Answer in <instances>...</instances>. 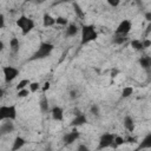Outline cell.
Instances as JSON below:
<instances>
[{
  "label": "cell",
  "mask_w": 151,
  "mask_h": 151,
  "mask_svg": "<svg viewBox=\"0 0 151 151\" xmlns=\"http://www.w3.org/2000/svg\"><path fill=\"white\" fill-rule=\"evenodd\" d=\"M54 50V45L52 42L48 41H41L37 48V51L31 55V58L28 59L29 61H34V60H40V59H45L47 57L51 55V53Z\"/></svg>",
  "instance_id": "6da1fadb"
},
{
  "label": "cell",
  "mask_w": 151,
  "mask_h": 151,
  "mask_svg": "<svg viewBox=\"0 0 151 151\" xmlns=\"http://www.w3.org/2000/svg\"><path fill=\"white\" fill-rule=\"evenodd\" d=\"M18 116L15 105H1L0 106V120H15Z\"/></svg>",
  "instance_id": "277c9868"
},
{
  "label": "cell",
  "mask_w": 151,
  "mask_h": 151,
  "mask_svg": "<svg viewBox=\"0 0 151 151\" xmlns=\"http://www.w3.org/2000/svg\"><path fill=\"white\" fill-rule=\"evenodd\" d=\"M42 25L44 27H52L55 25V18H53L50 13H44L42 15Z\"/></svg>",
  "instance_id": "e0dca14e"
},
{
  "label": "cell",
  "mask_w": 151,
  "mask_h": 151,
  "mask_svg": "<svg viewBox=\"0 0 151 151\" xmlns=\"http://www.w3.org/2000/svg\"><path fill=\"white\" fill-rule=\"evenodd\" d=\"M79 137H80V133H79V131L74 127L71 132H67L66 134H64L63 142H64L65 145H71V144H73L74 142H77V140L79 139Z\"/></svg>",
  "instance_id": "ba28073f"
},
{
  "label": "cell",
  "mask_w": 151,
  "mask_h": 151,
  "mask_svg": "<svg viewBox=\"0 0 151 151\" xmlns=\"http://www.w3.org/2000/svg\"><path fill=\"white\" fill-rule=\"evenodd\" d=\"M80 32H81L80 45H86L91 41H94L98 38V33L93 25H81Z\"/></svg>",
  "instance_id": "7a4b0ae2"
},
{
  "label": "cell",
  "mask_w": 151,
  "mask_h": 151,
  "mask_svg": "<svg viewBox=\"0 0 151 151\" xmlns=\"http://www.w3.org/2000/svg\"><path fill=\"white\" fill-rule=\"evenodd\" d=\"M17 26L20 28L22 35H27L29 32H32V29L34 28L35 24H34V20L31 19L29 17H27L25 14H21L17 19Z\"/></svg>",
  "instance_id": "3957f363"
},
{
  "label": "cell",
  "mask_w": 151,
  "mask_h": 151,
  "mask_svg": "<svg viewBox=\"0 0 151 151\" xmlns=\"http://www.w3.org/2000/svg\"><path fill=\"white\" fill-rule=\"evenodd\" d=\"M50 87H51V84H50V81H46V83L44 84V86H42V88H41V91H42V93H45L46 91H48V90H50Z\"/></svg>",
  "instance_id": "1f68e13d"
},
{
  "label": "cell",
  "mask_w": 151,
  "mask_h": 151,
  "mask_svg": "<svg viewBox=\"0 0 151 151\" xmlns=\"http://www.w3.org/2000/svg\"><path fill=\"white\" fill-rule=\"evenodd\" d=\"M90 113H92L93 116H96V117H98L99 116V106L97 105V104H92L91 105V107H90Z\"/></svg>",
  "instance_id": "83f0119b"
},
{
  "label": "cell",
  "mask_w": 151,
  "mask_h": 151,
  "mask_svg": "<svg viewBox=\"0 0 151 151\" xmlns=\"http://www.w3.org/2000/svg\"><path fill=\"white\" fill-rule=\"evenodd\" d=\"M79 31H80V28L77 24H68V26L66 27L65 34H66V37H76L79 33Z\"/></svg>",
  "instance_id": "9a60e30c"
},
{
  "label": "cell",
  "mask_w": 151,
  "mask_h": 151,
  "mask_svg": "<svg viewBox=\"0 0 151 151\" xmlns=\"http://www.w3.org/2000/svg\"><path fill=\"white\" fill-rule=\"evenodd\" d=\"M133 93V87L132 86H125L122 90V98H129Z\"/></svg>",
  "instance_id": "603a6c76"
},
{
  "label": "cell",
  "mask_w": 151,
  "mask_h": 151,
  "mask_svg": "<svg viewBox=\"0 0 151 151\" xmlns=\"http://www.w3.org/2000/svg\"><path fill=\"white\" fill-rule=\"evenodd\" d=\"M127 143H136V138H131V137H129L127 139H125Z\"/></svg>",
  "instance_id": "74e56055"
},
{
  "label": "cell",
  "mask_w": 151,
  "mask_h": 151,
  "mask_svg": "<svg viewBox=\"0 0 151 151\" xmlns=\"http://www.w3.org/2000/svg\"><path fill=\"white\" fill-rule=\"evenodd\" d=\"M39 107H40V111L42 113H47L50 111V100H48L47 96L42 94V97L39 100Z\"/></svg>",
  "instance_id": "5bb4252c"
},
{
  "label": "cell",
  "mask_w": 151,
  "mask_h": 151,
  "mask_svg": "<svg viewBox=\"0 0 151 151\" xmlns=\"http://www.w3.org/2000/svg\"><path fill=\"white\" fill-rule=\"evenodd\" d=\"M127 41V35H124V34H113L112 37V42L114 45H123Z\"/></svg>",
  "instance_id": "ffe728a7"
},
{
  "label": "cell",
  "mask_w": 151,
  "mask_h": 151,
  "mask_svg": "<svg viewBox=\"0 0 151 151\" xmlns=\"http://www.w3.org/2000/svg\"><path fill=\"white\" fill-rule=\"evenodd\" d=\"M144 18L149 21V22H151V11H149V12H146L145 14H144Z\"/></svg>",
  "instance_id": "d590c367"
},
{
  "label": "cell",
  "mask_w": 151,
  "mask_h": 151,
  "mask_svg": "<svg viewBox=\"0 0 151 151\" xmlns=\"http://www.w3.org/2000/svg\"><path fill=\"white\" fill-rule=\"evenodd\" d=\"M138 64L142 68H144L145 71H150L151 70V57L149 55H143L138 59Z\"/></svg>",
  "instance_id": "4fadbf2b"
},
{
  "label": "cell",
  "mask_w": 151,
  "mask_h": 151,
  "mask_svg": "<svg viewBox=\"0 0 151 151\" xmlns=\"http://www.w3.org/2000/svg\"><path fill=\"white\" fill-rule=\"evenodd\" d=\"M2 73H4V79H5V83H11L13 81L19 74H20V71L19 68L14 67V66H4L2 67Z\"/></svg>",
  "instance_id": "8992f818"
},
{
  "label": "cell",
  "mask_w": 151,
  "mask_h": 151,
  "mask_svg": "<svg viewBox=\"0 0 151 151\" xmlns=\"http://www.w3.org/2000/svg\"><path fill=\"white\" fill-rule=\"evenodd\" d=\"M123 125L124 127L129 131V132H133L134 131V120L131 116H125L123 119Z\"/></svg>",
  "instance_id": "2e32d148"
},
{
  "label": "cell",
  "mask_w": 151,
  "mask_h": 151,
  "mask_svg": "<svg viewBox=\"0 0 151 151\" xmlns=\"http://www.w3.org/2000/svg\"><path fill=\"white\" fill-rule=\"evenodd\" d=\"M125 143H126V140H125V138H124V137H122V136H116V137H114L113 149H117V147L122 146V145H123V144H125Z\"/></svg>",
  "instance_id": "cb8c5ba5"
},
{
  "label": "cell",
  "mask_w": 151,
  "mask_h": 151,
  "mask_svg": "<svg viewBox=\"0 0 151 151\" xmlns=\"http://www.w3.org/2000/svg\"><path fill=\"white\" fill-rule=\"evenodd\" d=\"M55 24L59 25V26H68V20L64 17H57L55 18Z\"/></svg>",
  "instance_id": "484cf974"
},
{
  "label": "cell",
  "mask_w": 151,
  "mask_h": 151,
  "mask_svg": "<svg viewBox=\"0 0 151 151\" xmlns=\"http://www.w3.org/2000/svg\"><path fill=\"white\" fill-rule=\"evenodd\" d=\"M13 120H4L0 125V134L1 136H5V134H9L14 131L15 126H14V123H12Z\"/></svg>",
  "instance_id": "9c48e42d"
},
{
  "label": "cell",
  "mask_w": 151,
  "mask_h": 151,
  "mask_svg": "<svg viewBox=\"0 0 151 151\" xmlns=\"http://www.w3.org/2000/svg\"><path fill=\"white\" fill-rule=\"evenodd\" d=\"M9 50H11V52L13 54H17L19 52V50H20V41H19L18 38H15V37L11 38V40H9Z\"/></svg>",
  "instance_id": "d6986e66"
},
{
  "label": "cell",
  "mask_w": 151,
  "mask_h": 151,
  "mask_svg": "<svg viewBox=\"0 0 151 151\" xmlns=\"http://www.w3.org/2000/svg\"><path fill=\"white\" fill-rule=\"evenodd\" d=\"M78 96H79V94H78V91H77V90H72V91H70V97H71L72 99H76Z\"/></svg>",
  "instance_id": "836d02e7"
},
{
  "label": "cell",
  "mask_w": 151,
  "mask_h": 151,
  "mask_svg": "<svg viewBox=\"0 0 151 151\" xmlns=\"http://www.w3.org/2000/svg\"><path fill=\"white\" fill-rule=\"evenodd\" d=\"M26 144V139L21 136H17L13 140V145L11 147V151H19L20 149H22Z\"/></svg>",
  "instance_id": "7c38bea8"
},
{
  "label": "cell",
  "mask_w": 151,
  "mask_h": 151,
  "mask_svg": "<svg viewBox=\"0 0 151 151\" xmlns=\"http://www.w3.org/2000/svg\"><path fill=\"white\" fill-rule=\"evenodd\" d=\"M114 137H116V134H113V133H111V132L103 133V134L100 136V138H99L97 150H104V149H107V147H113Z\"/></svg>",
  "instance_id": "5b68a950"
},
{
  "label": "cell",
  "mask_w": 151,
  "mask_h": 151,
  "mask_svg": "<svg viewBox=\"0 0 151 151\" xmlns=\"http://www.w3.org/2000/svg\"><path fill=\"white\" fill-rule=\"evenodd\" d=\"M72 7H73V11H74L77 17H79V18H84L85 17L84 11H83V8L80 7V5L78 2H72Z\"/></svg>",
  "instance_id": "7402d4cb"
},
{
  "label": "cell",
  "mask_w": 151,
  "mask_h": 151,
  "mask_svg": "<svg viewBox=\"0 0 151 151\" xmlns=\"http://www.w3.org/2000/svg\"><path fill=\"white\" fill-rule=\"evenodd\" d=\"M32 81L29 80V79H22V80H20L19 83H18V85H17V91H20V90H24V88H26V86L27 85H29Z\"/></svg>",
  "instance_id": "d4e9b609"
},
{
  "label": "cell",
  "mask_w": 151,
  "mask_h": 151,
  "mask_svg": "<svg viewBox=\"0 0 151 151\" xmlns=\"http://www.w3.org/2000/svg\"><path fill=\"white\" fill-rule=\"evenodd\" d=\"M131 28H132V22H131V20L124 19V20H122V21L118 24L117 28L114 29V33H116V34H124V35H127V34L130 33Z\"/></svg>",
  "instance_id": "52a82bcc"
},
{
  "label": "cell",
  "mask_w": 151,
  "mask_h": 151,
  "mask_svg": "<svg viewBox=\"0 0 151 151\" xmlns=\"http://www.w3.org/2000/svg\"><path fill=\"white\" fill-rule=\"evenodd\" d=\"M131 47L136 51H143L144 50V45H143V40H139V39H133L131 40L130 42Z\"/></svg>",
  "instance_id": "44dd1931"
},
{
  "label": "cell",
  "mask_w": 151,
  "mask_h": 151,
  "mask_svg": "<svg viewBox=\"0 0 151 151\" xmlns=\"http://www.w3.org/2000/svg\"><path fill=\"white\" fill-rule=\"evenodd\" d=\"M107 4H109L111 7H117V6H119L120 1H119V0H107Z\"/></svg>",
  "instance_id": "f546056e"
},
{
  "label": "cell",
  "mask_w": 151,
  "mask_h": 151,
  "mask_svg": "<svg viewBox=\"0 0 151 151\" xmlns=\"http://www.w3.org/2000/svg\"><path fill=\"white\" fill-rule=\"evenodd\" d=\"M51 116L52 119L55 122H63L64 120V110L60 106H53L51 109Z\"/></svg>",
  "instance_id": "8fae6325"
},
{
  "label": "cell",
  "mask_w": 151,
  "mask_h": 151,
  "mask_svg": "<svg viewBox=\"0 0 151 151\" xmlns=\"http://www.w3.org/2000/svg\"><path fill=\"white\" fill-rule=\"evenodd\" d=\"M5 27V15L2 13H0V28Z\"/></svg>",
  "instance_id": "d6a6232c"
},
{
  "label": "cell",
  "mask_w": 151,
  "mask_h": 151,
  "mask_svg": "<svg viewBox=\"0 0 151 151\" xmlns=\"http://www.w3.org/2000/svg\"><path fill=\"white\" fill-rule=\"evenodd\" d=\"M77 151H90V149L85 144H79L77 147Z\"/></svg>",
  "instance_id": "4dcf8cb0"
},
{
  "label": "cell",
  "mask_w": 151,
  "mask_h": 151,
  "mask_svg": "<svg viewBox=\"0 0 151 151\" xmlns=\"http://www.w3.org/2000/svg\"><path fill=\"white\" fill-rule=\"evenodd\" d=\"M143 45H144V48H147V47H150L151 46V40L150 39H144L143 40Z\"/></svg>",
  "instance_id": "e575fe53"
},
{
  "label": "cell",
  "mask_w": 151,
  "mask_h": 151,
  "mask_svg": "<svg viewBox=\"0 0 151 151\" xmlns=\"http://www.w3.org/2000/svg\"><path fill=\"white\" fill-rule=\"evenodd\" d=\"M150 83H151V79H150Z\"/></svg>",
  "instance_id": "b9f144b4"
},
{
  "label": "cell",
  "mask_w": 151,
  "mask_h": 151,
  "mask_svg": "<svg viewBox=\"0 0 151 151\" xmlns=\"http://www.w3.org/2000/svg\"><path fill=\"white\" fill-rule=\"evenodd\" d=\"M142 149H151V133L146 134V136L142 139V142L139 143V145H138V147H137L136 151H139V150H142Z\"/></svg>",
  "instance_id": "ac0fdd59"
},
{
  "label": "cell",
  "mask_w": 151,
  "mask_h": 151,
  "mask_svg": "<svg viewBox=\"0 0 151 151\" xmlns=\"http://www.w3.org/2000/svg\"><path fill=\"white\" fill-rule=\"evenodd\" d=\"M117 73H118V71H117V70H114V71L112 70V72H111V77H116V74H117Z\"/></svg>",
  "instance_id": "f35d334b"
},
{
  "label": "cell",
  "mask_w": 151,
  "mask_h": 151,
  "mask_svg": "<svg viewBox=\"0 0 151 151\" xmlns=\"http://www.w3.org/2000/svg\"><path fill=\"white\" fill-rule=\"evenodd\" d=\"M29 93H31V91H29V90H27V88H24V90H20V91H18L17 96H18L19 98H25V97H27Z\"/></svg>",
  "instance_id": "f1b7e54d"
},
{
  "label": "cell",
  "mask_w": 151,
  "mask_h": 151,
  "mask_svg": "<svg viewBox=\"0 0 151 151\" xmlns=\"http://www.w3.org/2000/svg\"><path fill=\"white\" fill-rule=\"evenodd\" d=\"M86 123H87V117L81 112H77L76 117L71 122V126L72 127H78V126H81V125H84Z\"/></svg>",
  "instance_id": "30bf717a"
},
{
  "label": "cell",
  "mask_w": 151,
  "mask_h": 151,
  "mask_svg": "<svg viewBox=\"0 0 151 151\" xmlns=\"http://www.w3.org/2000/svg\"><path fill=\"white\" fill-rule=\"evenodd\" d=\"M29 151H34V150H29Z\"/></svg>",
  "instance_id": "60d3db41"
},
{
  "label": "cell",
  "mask_w": 151,
  "mask_h": 151,
  "mask_svg": "<svg viewBox=\"0 0 151 151\" xmlns=\"http://www.w3.org/2000/svg\"><path fill=\"white\" fill-rule=\"evenodd\" d=\"M5 47H4V41L2 40H0V51H2Z\"/></svg>",
  "instance_id": "ab89813d"
},
{
  "label": "cell",
  "mask_w": 151,
  "mask_h": 151,
  "mask_svg": "<svg viewBox=\"0 0 151 151\" xmlns=\"http://www.w3.org/2000/svg\"><path fill=\"white\" fill-rule=\"evenodd\" d=\"M150 32H151V22L147 25V27H146V31H145V35H149L150 34Z\"/></svg>",
  "instance_id": "8d00e7d4"
},
{
  "label": "cell",
  "mask_w": 151,
  "mask_h": 151,
  "mask_svg": "<svg viewBox=\"0 0 151 151\" xmlns=\"http://www.w3.org/2000/svg\"><path fill=\"white\" fill-rule=\"evenodd\" d=\"M39 88H40V84H39L38 81H32V83L28 85V90H29L32 93L37 92Z\"/></svg>",
  "instance_id": "4316f807"
}]
</instances>
